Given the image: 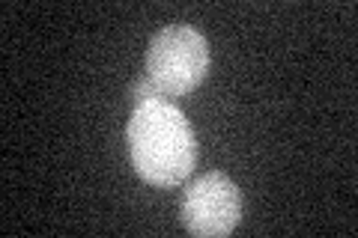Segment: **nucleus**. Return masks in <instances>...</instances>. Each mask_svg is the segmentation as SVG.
<instances>
[{"instance_id":"nucleus-3","label":"nucleus","mask_w":358,"mask_h":238,"mask_svg":"<svg viewBox=\"0 0 358 238\" xmlns=\"http://www.w3.org/2000/svg\"><path fill=\"white\" fill-rule=\"evenodd\" d=\"M182 226L194 235L218 238L230 235L242 218V194L233 179L224 173H203L185 188L182 209H179Z\"/></svg>"},{"instance_id":"nucleus-2","label":"nucleus","mask_w":358,"mask_h":238,"mask_svg":"<svg viewBox=\"0 0 358 238\" xmlns=\"http://www.w3.org/2000/svg\"><path fill=\"white\" fill-rule=\"evenodd\" d=\"M209 72V42L188 24H167L150 39L147 77L162 96H185Z\"/></svg>"},{"instance_id":"nucleus-1","label":"nucleus","mask_w":358,"mask_h":238,"mask_svg":"<svg viewBox=\"0 0 358 238\" xmlns=\"http://www.w3.org/2000/svg\"><path fill=\"white\" fill-rule=\"evenodd\" d=\"M126 143L138 176L159 188L179 185L197 164V140L185 113L162 96L134 105Z\"/></svg>"},{"instance_id":"nucleus-4","label":"nucleus","mask_w":358,"mask_h":238,"mask_svg":"<svg viewBox=\"0 0 358 238\" xmlns=\"http://www.w3.org/2000/svg\"><path fill=\"white\" fill-rule=\"evenodd\" d=\"M159 96H162V93H159V89H155V84L150 81V77H147V81H138V84L131 87V93H129L131 105H143V101H150V98H159Z\"/></svg>"}]
</instances>
